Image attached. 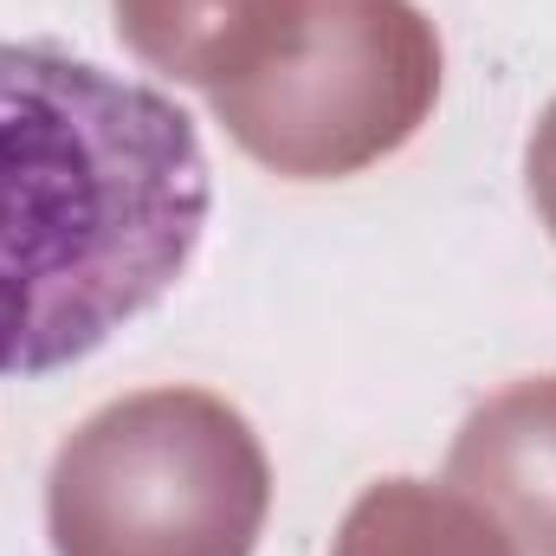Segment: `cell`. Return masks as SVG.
Instances as JSON below:
<instances>
[{"instance_id":"6da1fadb","label":"cell","mask_w":556,"mask_h":556,"mask_svg":"<svg viewBox=\"0 0 556 556\" xmlns=\"http://www.w3.org/2000/svg\"><path fill=\"white\" fill-rule=\"evenodd\" d=\"M214 168L181 98L59 39H0V382L98 356L194 266Z\"/></svg>"}]
</instances>
